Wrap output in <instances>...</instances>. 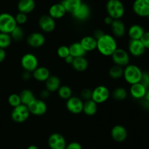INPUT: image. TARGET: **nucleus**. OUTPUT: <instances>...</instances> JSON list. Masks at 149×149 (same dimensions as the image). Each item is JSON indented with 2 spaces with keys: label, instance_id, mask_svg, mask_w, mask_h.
Returning <instances> with one entry per match:
<instances>
[{
  "label": "nucleus",
  "instance_id": "8fccbe9b",
  "mask_svg": "<svg viewBox=\"0 0 149 149\" xmlns=\"http://www.w3.org/2000/svg\"><path fill=\"white\" fill-rule=\"evenodd\" d=\"M142 106L144 109L149 110V102L147 101V100H145V99H144V100L142 101Z\"/></svg>",
  "mask_w": 149,
  "mask_h": 149
},
{
  "label": "nucleus",
  "instance_id": "6e6552de",
  "mask_svg": "<svg viewBox=\"0 0 149 149\" xmlns=\"http://www.w3.org/2000/svg\"><path fill=\"white\" fill-rule=\"evenodd\" d=\"M110 96V91L106 86L100 85L92 91V100L97 104L105 103Z\"/></svg>",
  "mask_w": 149,
  "mask_h": 149
},
{
  "label": "nucleus",
  "instance_id": "39448f33",
  "mask_svg": "<svg viewBox=\"0 0 149 149\" xmlns=\"http://www.w3.org/2000/svg\"><path fill=\"white\" fill-rule=\"evenodd\" d=\"M30 114L28 106L20 104V106L13 109L11 113V117L16 123H23L29 119Z\"/></svg>",
  "mask_w": 149,
  "mask_h": 149
},
{
  "label": "nucleus",
  "instance_id": "cd10ccee",
  "mask_svg": "<svg viewBox=\"0 0 149 149\" xmlns=\"http://www.w3.org/2000/svg\"><path fill=\"white\" fill-rule=\"evenodd\" d=\"M88 61L84 57H79V58H75L73 61L72 67L74 70L79 72L86 71L88 68Z\"/></svg>",
  "mask_w": 149,
  "mask_h": 149
},
{
  "label": "nucleus",
  "instance_id": "1a4fd4ad",
  "mask_svg": "<svg viewBox=\"0 0 149 149\" xmlns=\"http://www.w3.org/2000/svg\"><path fill=\"white\" fill-rule=\"evenodd\" d=\"M132 10L139 17H148L149 15V0H135Z\"/></svg>",
  "mask_w": 149,
  "mask_h": 149
},
{
  "label": "nucleus",
  "instance_id": "ea45409f",
  "mask_svg": "<svg viewBox=\"0 0 149 149\" xmlns=\"http://www.w3.org/2000/svg\"><path fill=\"white\" fill-rule=\"evenodd\" d=\"M141 42L146 49H149V31H145L141 39Z\"/></svg>",
  "mask_w": 149,
  "mask_h": 149
},
{
  "label": "nucleus",
  "instance_id": "aec40b11",
  "mask_svg": "<svg viewBox=\"0 0 149 149\" xmlns=\"http://www.w3.org/2000/svg\"><path fill=\"white\" fill-rule=\"evenodd\" d=\"M113 34L116 37H122L126 33V26L121 19L113 20L111 25Z\"/></svg>",
  "mask_w": 149,
  "mask_h": 149
},
{
  "label": "nucleus",
  "instance_id": "6e6d98bb",
  "mask_svg": "<svg viewBox=\"0 0 149 149\" xmlns=\"http://www.w3.org/2000/svg\"><path fill=\"white\" fill-rule=\"evenodd\" d=\"M148 73H149V72H148Z\"/></svg>",
  "mask_w": 149,
  "mask_h": 149
},
{
  "label": "nucleus",
  "instance_id": "49530a36",
  "mask_svg": "<svg viewBox=\"0 0 149 149\" xmlns=\"http://www.w3.org/2000/svg\"><path fill=\"white\" fill-rule=\"evenodd\" d=\"M31 77V73L28 72V71H24L23 74V75H22V78H23L24 80H26V81L30 79Z\"/></svg>",
  "mask_w": 149,
  "mask_h": 149
},
{
  "label": "nucleus",
  "instance_id": "f03ea898",
  "mask_svg": "<svg viewBox=\"0 0 149 149\" xmlns=\"http://www.w3.org/2000/svg\"><path fill=\"white\" fill-rule=\"evenodd\" d=\"M142 74V70L138 65L129 64L124 68L123 77L128 84L132 85L140 82Z\"/></svg>",
  "mask_w": 149,
  "mask_h": 149
},
{
  "label": "nucleus",
  "instance_id": "9d476101",
  "mask_svg": "<svg viewBox=\"0 0 149 149\" xmlns=\"http://www.w3.org/2000/svg\"><path fill=\"white\" fill-rule=\"evenodd\" d=\"M29 112L34 116H42L47 110V106L43 100L35 99L28 106Z\"/></svg>",
  "mask_w": 149,
  "mask_h": 149
},
{
  "label": "nucleus",
  "instance_id": "5fc2aeb1",
  "mask_svg": "<svg viewBox=\"0 0 149 149\" xmlns=\"http://www.w3.org/2000/svg\"><path fill=\"white\" fill-rule=\"evenodd\" d=\"M108 1H111V0H108Z\"/></svg>",
  "mask_w": 149,
  "mask_h": 149
},
{
  "label": "nucleus",
  "instance_id": "a878e982",
  "mask_svg": "<svg viewBox=\"0 0 149 149\" xmlns=\"http://www.w3.org/2000/svg\"><path fill=\"white\" fill-rule=\"evenodd\" d=\"M61 4L65 8L66 13H74L82 4L81 0H63Z\"/></svg>",
  "mask_w": 149,
  "mask_h": 149
},
{
  "label": "nucleus",
  "instance_id": "b1692460",
  "mask_svg": "<svg viewBox=\"0 0 149 149\" xmlns=\"http://www.w3.org/2000/svg\"><path fill=\"white\" fill-rule=\"evenodd\" d=\"M50 76V73L48 68L46 67H38L36 70L33 72V77L36 81H46L47 79Z\"/></svg>",
  "mask_w": 149,
  "mask_h": 149
},
{
  "label": "nucleus",
  "instance_id": "2eb2a0df",
  "mask_svg": "<svg viewBox=\"0 0 149 149\" xmlns=\"http://www.w3.org/2000/svg\"><path fill=\"white\" fill-rule=\"evenodd\" d=\"M27 43L31 47L39 48L45 43V36L40 32H33L28 36Z\"/></svg>",
  "mask_w": 149,
  "mask_h": 149
},
{
  "label": "nucleus",
  "instance_id": "c9c22d12",
  "mask_svg": "<svg viewBox=\"0 0 149 149\" xmlns=\"http://www.w3.org/2000/svg\"><path fill=\"white\" fill-rule=\"evenodd\" d=\"M8 103L12 107L15 108L21 104L20 96L17 94H12L8 97Z\"/></svg>",
  "mask_w": 149,
  "mask_h": 149
},
{
  "label": "nucleus",
  "instance_id": "c756f323",
  "mask_svg": "<svg viewBox=\"0 0 149 149\" xmlns=\"http://www.w3.org/2000/svg\"><path fill=\"white\" fill-rule=\"evenodd\" d=\"M20 100H21V104L25 105V106H29L33 100H34L35 96L33 93H32L31 90H23L19 95Z\"/></svg>",
  "mask_w": 149,
  "mask_h": 149
},
{
  "label": "nucleus",
  "instance_id": "2f4dec72",
  "mask_svg": "<svg viewBox=\"0 0 149 149\" xmlns=\"http://www.w3.org/2000/svg\"><path fill=\"white\" fill-rule=\"evenodd\" d=\"M112 97L115 100L122 101V100H125L127 97V91L124 87H117L112 93Z\"/></svg>",
  "mask_w": 149,
  "mask_h": 149
},
{
  "label": "nucleus",
  "instance_id": "7ed1b4c3",
  "mask_svg": "<svg viewBox=\"0 0 149 149\" xmlns=\"http://www.w3.org/2000/svg\"><path fill=\"white\" fill-rule=\"evenodd\" d=\"M106 11L113 20H119L125 15V6L120 0H111L106 3Z\"/></svg>",
  "mask_w": 149,
  "mask_h": 149
},
{
  "label": "nucleus",
  "instance_id": "e433bc0d",
  "mask_svg": "<svg viewBox=\"0 0 149 149\" xmlns=\"http://www.w3.org/2000/svg\"><path fill=\"white\" fill-rule=\"evenodd\" d=\"M57 53H58V55L60 58L65 59L66 57L70 55L69 47L68 46H65V45L61 46L57 50Z\"/></svg>",
  "mask_w": 149,
  "mask_h": 149
},
{
  "label": "nucleus",
  "instance_id": "20e7f679",
  "mask_svg": "<svg viewBox=\"0 0 149 149\" xmlns=\"http://www.w3.org/2000/svg\"><path fill=\"white\" fill-rule=\"evenodd\" d=\"M17 26L15 18L11 14L7 13L0 14V33L10 34Z\"/></svg>",
  "mask_w": 149,
  "mask_h": 149
},
{
  "label": "nucleus",
  "instance_id": "603ef678",
  "mask_svg": "<svg viewBox=\"0 0 149 149\" xmlns=\"http://www.w3.org/2000/svg\"><path fill=\"white\" fill-rule=\"evenodd\" d=\"M27 149H39V148H38V147L36 146L31 145V146H29V147H28Z\"/></svg>",
  "mask_w": 149,
  "mask_h": 149
},
{
  "label": "nucleus",
  "instance_id": "4468645a",
  "mask_svg": "<svg viewBox=\"0 0 149 149\" xmlns=\"http://www.w3.org/2000/svg\"><path fill=\"white\" fill-rule=\"evenodd\" d=\"M146 48L141 40H133L130 39L128 44V50L129 52L135 58L142 56L146 52Z\"/></svg>",
  "mask_w": 149,
  "mask_h": 149
},
{
  "label": "nucleus",
  "instance_id": "c03bdc74",
  "mask_svg": "<svg viewBox=\"0 0 149 149\" xmlns=\"http://www.w3.org/2000/svg\"><path fill=\"white\" fill-rule=\"evenodd\" d=\"M103 34H104V33H103V31L100 30V29H97V30L95 31L94 36H93V37L95 39H98L99 38L101 37Z\"/></svg>",
  "mask_w": 149,
  "mask_h": 149
},
{
  "label": "nucleus",
  "instance_id": "f3484780",
  "mask_svg": "<svg viewBox=\"0 0 149 149\" xmlns=\"http://www.w3.org/2000/svg\"><path fill=\"white\" fill-rule=\"evenodd\" d=\"M90 13H91L90 7L87 4L82 3L81 6L74 13H72V15L76 20L79 21H84L89 18Z\"/></svg>",
  "mask_w": 149,
  "mask_h": 149
},
{
  "label": "nucleus",
  "instance_id": "a19ab883",
  "mask_svg": "<svg viewBox=\"0 0 149 149\" xmlns=\"http://www.w3.org/2000/svg\"><path fill=\"white\" fill-rule=\"evenodd\" d=\"M81 97L85 101L90 100L92 98V90L90 89H84L81 93Z\"/></svg>",
  "mask_w": 149,
  "mask_h": 149
},
{
  "label": "nucleus",
  "instance_id": "9b49d317",
  "mask_svg": "<svg viewBox=\"0 0 149 149\" xmlns=\"http://www.w3.org/2000/svg\"><path fill=\"white\" fill-rule=\"evenodd\" d=\"M48 146L50 149H65L66 141L60 133H52L48 138Z\"/></svg>",
  "mask_w": 149,
  "mask_h": 149
},
{
  "label": "nucleus",
  "instance_id": "473e14b6",
  "mask_svg": "<svg viewBox=\"0 0 149 149\" xmlns=\"http://www.w3.org/2000/svg\"><path fill=\"white\" fill-rule=\"evenodd\" d=\"M58 95L63 100H68L70 97H72V90L70 87L67 85H63L60 87L58 90Z\"/></svg>",
  "mask_w": 149,
  "mask_h": 149
},
{
  "label": "nucleus",
  "instance_id": "a211bd4d",
  "mask_svg": "<svg viewBox=\"0 0 149 149\" xmlns=\"http://www.w3.org/2000/svg\"><path fill=\"white\" fill-rule=\"evenodd\" d=\"M146 91L147 89L140 82L132 84L130 89V93L131 96L136 100L143 99Z\"/></svg>",
  "mask_w": 149,
  "mask_h": 149
},
{
  "label": "nucleus",
  "instance_id": "79ce46f5",
  "mask_svg": "<svg viewBox=\"0 0 149 149\" xmlns=\"http://www.w3.org/2000/svg\"><path fill=\"white\" fill-rule=\"evenodd\" d=\"M65 149H82V146L78 142H71L67 144Z\"/></svg>",
  "mask_w": 149,
  "mask_h": 149
},
{
  "label": "nucleus",
  "instance_id": "423d86ee",
  "mask_svg": "<svg viewBox=\"0 0 149 149\" xmlns=\"http://www.w3.org/2000/svg\"><path fill=\"white\" fill-rule=\"evenodd\" d=\"M22 67L25 71L33 73L36 68H38L39 65V61L36 55L31 53H26L22 57L20 61Z\"/></svg>",
  "mask_w": 149,
  "mask_h": 149
},
{
  "label": "nucleus",
  "instance_id": "f8f14e48",
  "mask_svg": "<svg viewBox=\"0 0 149 149\" xmlns=\"http://www.w3.org/2000/svg\"><path fill=\"white\" fill-rule=\"evenodd\" d=\"M83 105H84V103L81 98L72 96L66 100L65 106L68 111L74 114H79L82 112Z\"/></svg>",
  "mask_w": 149,
  "mask_h": 149
},
{
  "label": "nucleus",
  "instance_id": "7c9ffc66",
  "mask_svg": "<svg viewBox=\"0 0 149 149\" xmlns=\"http://www.w3.org/2000/svg\"><path fill=\"white\" fill-rule=\"evenodd\" d=\"M124 68L123 67L119 66V65H114L111 66L109 69V74L110 77H111L113 79H118L121 77H123Z\"/></svg>",
  "mask_w": 149,
  "mask_h": 149
},
{
  "label": "nucleus",
  "instance_id": "4be33fe9",
  "mask_svg": "<svg viewBox=\"0 0 149 149\" xmlns=\"http://www.w3.org/2000/svg\"><path fill=\"white\" fill-rule=\"evenodd\" d=\"M79 42L86 52H91L97 49V39L92 36H84Z\"/></svg>",
  "mask_w": 149,
  "mask_h": 149
},
{
  "label": "nucleus",
  "instance_id": "ddd939ff",
  "mask_svg": "<svg viewBox=\"0 0 149 149\" xmlns=\"http://www.w3.org/2000/svg\"><path fill=\"white\" fill-rule=\"evenodd\" d=\"M39 26L40 29L46 33H50L55 29V20L49 15H42L39 19Z\"/></svg>",
  "mask_w": 149,
  "mask_h": 149
},
{
  "label": "nucleus",
  "instance_id": "4c0bfd02",
  "mask_svg": "<svg viewBox=\"0 0 149 149\" xmlns=\"http://www.w3.org/2000/svg\"><path fill=\"white\" fill-rule=\"evenodd\" d=\"M16 20V23L17 24L19 25H23L27 22L28 20V17L27 15L25 14V13H18L16 16L15 17Z\"/></svg>",
  "mask_w": 149,
  "mask_h": 149
},
{
  "label": "nucleus",
  "instance_id": "6ab92c4d",
  "mask_svg": "<svg viewBox=\"0 0 149 149\" xmlns=\"http://www.w3.org/2000/svg\"><path fill=\"white\" fill-rule=\"evenodd\" d=\"M65 13H66V11L61 3H56V4H52L49 9V15L54 20L62 18L65 15Z\"/></svg>",
  "mask_w": 149,
  "mask_h": 149
},
{
  "label": "nucleus",
  "instance_id": "a18cd8bd",
  "mask_svg": "<svg viewBox=\"0 0 149 149\" xmlns=\"http://www.w3.org/2000/svg\"><path fill=\"white\" fill-rule=\"evenodd\" d=\"M6 58V52L4 49H1L0 48V63L4 61V60Z\"/></svg>",
  "mask_w": 149,
  "mask_h": 149
},
{
  "label": "nucleus",
  "instance_id": "f257e3e1",
  "mask_svg": "<svg viewBox=\"0 0 149 149\" xmlns=\"http://www.w3.org/2000/svg\"><path fill=\"white\" fill-rule=\"evenodd\" d=\"M117 48V42L111 35L104 33L97 39V49L103 56H111Z\"/></svg>",
  "mask_w": 149,
  "mask_h": 149
},
{
  "label": "nucleus",
  "instance_id": "412c9836",
  "mask_svg": "<svg viewBox=\"0 0 149 149\" xmlns=\"http://www.w3.org/2000/svg\"><path fill=\"white\" fill-rule=\"evenodd\" d=\"M36 7L34 0H20L17 4V9L19 13L29 14L33 11Z\"/></svg>",
  "mask_w": 149,
  "mask_h": 149
},
{
  "label": "nucleus",
  "instance_id": "3c124183",
  "mask_svg": "<svg viewBox=\"0 0 149 149\" xmlns=\"http://www.w3.org/2000/svg\"><path fill=\"white\" fill-rule=\"evenodd\" d=\"M144 99H145V100H146L147 101L149 102V89L147 90L146 93V95H145V97H144Z\"/></svg>",
  "mask_w": 149,
  "mask_h": 149
},
{
  "label": "nucleus",
  "instance_id": "5701e85b",
  "mask_svg": "<svg viewBox=\"0 0 149 149\" xmlns=\"http://www.w3.org/2000/svg\"><path fill=\"white\" fill-rule=\"evenodd\" d=\"M145 33L143 27L141 25L134 24L128 29V36L130 39L133 40H141V37Z\"/></svg>",
  "mask_w": 149,
  "mask_h": 149
},
{
  "label": "nucleus",
  "instance_id": "f704fd0d",
  "mask_svg": "<svg viewBox=\"0 0 149 149\" xmlns=\"http://www.w3.org/2000/svg\"><path fill=\"white\" fill-rule=\"evenodd\" d=\"M10 36H11L12 39L15 41H17V42H19V41L22 40V39L23 38V35H24V32H23V30L22 29V28L20 26H17L14 29V30L10 33Z\"/></svg>",
  "mask_w": 149,
  "mask_h": 149
},
{
  "label": "nucleus",
  "instance_id": "de8ad7c7",
  "mask_svg": "<svg viewBox=\"0 0 149 149\" xmlns=\"http://www.w3.org/2000/svg\"><path fill=\"white\" fill-rule=\"evenodd\" d=\"M113 19L109 15L106 16L104 19V22L106 25H110L111 26V23H113Z\"/></svg>",
  "mask_w": 149,
  "mask_h": 149
},
{
  "label": "nucleus",
  "instance_id": "0eeeda50",
  "mask_svg": "<svg viewBox=\"0 0 149 149\" xmlns=\"http://www.w3.org/2000/svg\"><path fill=\"white\" fill-rule=\"evenodd\" d=\"M111 58L114 65L121 67L127 66L129 65L130 61V58L128 52L121 48H117L116 49V51L112 54Z\"/></svg>",
  "mask_w": 149,
  "mask_h": 149
},
{
  "label": "nucleus",
  "instance_id": "09e8293b",
  "mask_svg": "<svg viewBox=\"0 0 149 149\" xmlns=\"http://www.w3.org/2000/svg\"><path fill=\"white\" fill-rule=\"evenodd\" d=\"M74 57H72L71 55H68V57H66V58H65V63H66L71 64H71H72V63H73V61H74Z\"/></svg>",
  "mask_w": 149,
  "mask_h": 149
},
{
  "label": "nucleus",
  "instance_id": "864d4df0",
  "mask_svg": "<svg viewBox=\"0 0 149 149\" xmlns=\"http://www.w3.org/2000/svg\"><path fill=\"white\" fill-rule=\"evenodd\" d=\"M148 19H149V15H148Z\"/></svg>",
  "mask_w": 149,
  "mask_h": 149
},
{
  "label": "nucleus",
  "instance_id": "37998d69",
  "mask_svg": "<svg viewBox=\"0 0 149 149\" xmlns=\"http://www.w3.org/2000/svg\"><path fill=\"white\" fill-rule=\"evenodd\" d=\"M50 95V92L48 91L47 89L45 90H43L40 93V96L42 99H47L49 97Z\"/></svg>",
  "mask_w": 149,
  "mask_h": 149
},
{
  "label": "nucleus",
  "instance_id": "c85d7f7f",
  "mask_svg": "<svg viewBox=\"0 0 149 149\" xmlns=\"http://www.w3.org/2000/svg\"><path fill=\"white\" fill-rule=\"evenodd\" d=\"M97 111V104L95 101H93L92 99L88 100H86L83 105V111L84 114L87 116H94Z\"/></svg>",
  "mask_w": 149,
  "mask_h": 149
},
{
  "label": "nucleus",
  "instance_id": "72a5a7b5",
  "mask_svg": "<svg viewBox=\"0 0 149 149\" xmlns=\"http://www.w3.org/2000/svg\"><path fill=\"white\" fill-rule=\"evenodd\" d=\"M12 38L10 34L4 33H0V48L5 49L8 47L12 42Z\"/></svg>",
  "mask_w": 149,
  "mask_h": 149
},
{
  "label": "nucleus",
  "instance_id": "bb28decb",
  "mask_svg": "<svg viewBox=\"0 0 149 149\" xmlns=\"http://www.w3.org/2000/svg\"><path fill=\"white\" fill-rule=\"evenodd\" d=\"M70 55L72 57L75 58H79V57H84L87 52L84 49L80 42H74L71 44L69 47Z\"/></svg>",
  "mask_w": 149,
  "mask_h": 149
},
{
  "label": "nucleus",
  "instance_id": "393cba45",
  "mask_svg": "<svg viewBox=\"0 0 149 149\" xmlns=\"http://www.w3.org/2000/svg\"><path fill=\"white\" fill-rule=\"evenodd\" d=\"M46 89L50 93L58 91L61 87V80L56 76H49V78L45 81Z\"/></svg>",
  "mask_w": 149,
  "mask_h": 149
},
{
  "label": "nucleus",
  "instance_id": "58836bf2",
  "mask_svg": "<svg viewBox=\"0 0 149 149\" xmlns=\"http://www.w3.org/2000/svg\"><path fill=\"white\" fill-rule=\"evenodd\" d=\"M142 85H143L148 90L149 89V73L148 72H143L142 77H141V81H140Z\"/></svg>",
  "mask_w": 149,
  "mask_h": 149
},
{
  "label": "nucleus",
  "instance_id": "dca6fc26",
  "mask_svg": "<svg viewBox=\"0 0 149 149\" xmlns=\"http://www.w3.org/2000/svg\"><path fill=\"white\" fill-rule=\"evenodd\" d=\"M111 135L113 141L118 143H122L127 138V131L122 125H116L112 128Z\"/></svg>",
  "mask_w": 149,
  "mask_h": 149
}]
</instances>
